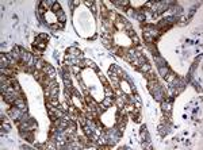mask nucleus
<instances>
[{"label":"nucleus","instance_id":"nucleus-1","mask_svg":"<svg viewBox=\"0 0 203 150\" xmlns=\"http://www.w3.org/2000/svg\"><path fill=\"white\" fill-rule=\"evenodd\" d=\"M52 10L54 11L56 14H58L60 11H61V6H60L58 3H54V4H53V7H52Z\"/></svg>","mask_w":203,"mask_h":150}]
</instances>
